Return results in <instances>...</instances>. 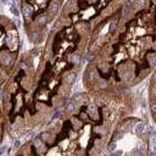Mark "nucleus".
Wrapping results in <instances>:
<instances>
[{
  "label": "nucleus",
  "instance_id": "7ed1b4c3",
  "mask_svg": "<svg viewBox=\"0 0 156 156\" xmlns=\"http://www.w3.org/2000/svg\"><path fill=\"white\" fill-rule=\"evenodd\" d=\"M149 105L151 117L156 121V69L153 72V77L149 85Z\"/></svg>",
  "mask_w": 156,
  "mask_h": 156
},
{
  "label": "nucleus",
  "instance_id": "20e7f679",
  "mask_svg": "<svg viewBox=\"0 0 156 156\" xmlns=\"http://www.w3.org/2000/svg\"><path fill=\"white\" fill-rule=\"evenodd\" d=\"M149 6H156V0H149Z\"/></svg>",
  "mask_w": 156,
  "mask_h": 156
},
{
  "label": "nucleus",
  "instance_id": "f03ea898",
  "mask_svg": "<svg viewBox=\"0 0 156 156\" xmlns=\"http://www.w3.org/2000/svg\"><path fill=\"white\" fill-rule=\"evenodd\" d=\"M25 29L30 40H42L52 23L58 19L64 0H20Z\"/></svg>",
  "mask_w": 156,
  "mask_h": 156
},
{
  "label": "nucleus",
  "instance_id": "f257e3e1",
  "mask_svg": "<svg viewBox=\"0 0 156 156\" xmlns=\"http://www.w3.org/2000/svg\"><path fill=\"white\" fill-rule=\"evenodd\" d=\"M156 69V6H148L106 33L85 72L91 91L120 92Z\"/></svg>",
  "mask_w": 156,
  "mask_h": 156
}]
</instances>
